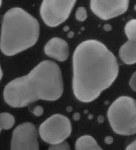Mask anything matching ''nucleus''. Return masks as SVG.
Returning <instances> with one entry per match:
<instances>
[{
    "label": "nucleus",
    "instance_id": "obj_1",
    "mask_svg": "<svg viewBox=\"0 0 136 150\" xmlns=\"http://www.w3.org/2000/svg\"><path fill=\"white\" fill-rule=\"evenodd\" d=\"M74 95L82 102L96 100L116 81L119 66L115 55L97 40H87L76 48L72 57Z\"/></svg>",
    "mask_w": 136,
    "mask_h": 150
},
{
    "label": "nucleus",
    "instance_id": "obj_2",
    "mask_svg": "<svg viewBox=\"0 0 136 150\" xmlns=\"http://www.w3.org/2000/svg\"><path fill=\"white\" fill-rule=\"evenodd\" d=\"M63 93L60 67L44 61L26 76L9 82L4 89V100L10 106L22 108L38 100L56 101Z\"/></svg>",
    "mask_w": 136,
    "mask_h": 150
},
{
    "label": "nucleus",
    "instance_id": "obj_3",
    "mask_svg": "<svg viewBox=\"0 0 136 150\" xmlns=\"http://www.w3.org/2000/svg\"><path fill=\"white\" fill-rule=\"evenodd\" d=\"M39 38V23L23 9L15 7L3 16L0 50L5 55L13 56L29 49Z\"/></svg>",
    "mask_w": 136,
    "mask_h": 150
},
{
    "label": "nucleus",
    "instance_id": "obj_4",
    "mask_svg": "<svg viewBox=\"0 0 136 150\" xmlns=\"http://www.w3.org/2000/svg\"><path fill=\"white\" fill-rule=\"evenodd\" d=\"M111 127L119 135L136 133V101L127 96L120 97L111 105L107 112Z\"/></svg>",
    "mask_w": 136,
    "mask_h": 150
},
{
    "label": "nucleus",
    "instance_id": "obj_5",
    "mask_svg": "<svg viewBox=\"0 0 136 150\" xmlns=\"http://www.w3.org/2000/svg\"><path fill=\"white\" fill-rule=\"evenodd\" d=\"M69 119L61 114H54L46 120L39 127V135L44 142L50 144L64 142L71 134Z\"/></svg>",
    "mask_w": 136,
    "mask_h": 150
},
{
    "label": "nucleus",
    "instance_id": "obj_6",
    "mask_svg": "<svg viewBox=\"0 0 136 150\" xmlns=\"http://www.w3.org/2000/svg\"><path fill=\"white\" fill-rule=\"evenodd\" d=\"M76 0H43L41 16L47 26L55 27L69 17Z\"/></svg>",
    "mask_w": 136,
    "mask_h": 150
},
{
    "label": "nucleus",
    "instance_id": "obj_7",
    "mask_svg": "<svg viewBox=\"0 0 136 150\" xmlns=\"http://www.w3.org/2000/svg\"><path fill=\"white\" fill-rule=\"evenodd\" d=\"M11 150H39L34 125L26 122L15 129L12 135Z\"/></svg>",
    "mask_w": 136,
    "mask_h": 150
},
{
    "label": "nucleus",
    "instance_id": "obj_8",
    "mask_svg": "<svg viewBox=\"0 0 136 150\" xmlns=\"http://www.w3.org/2000/svg\"><path fill=\"white\" fill-rule=\"evenodd\" d=\"M129 0H91L92 11L103 20H108L128 11Z\"/></svg>",
    "mask_w": 136,
    "mask_h": 150
},
{
    "label": "nucleus",
    "instance_id": "obj_9",
    "mask_svg": "<svg viewBox=\"0 0 136 150\" xmlns=\"http://www.w3.org/2000/svg\"><path fill=\"white\" fill-rule=\"evenodd\" d=\"M45 53L49 58L59 62L67 60L69 54V45L60 38H53L48 42L44 48Z\"/></svg>",
    "mask_w": 136,
    "mask_h": 150
},
{
    "label": "nucleus",
    "instance_id": "obj_10",
    "mask_svg": "<svg viewBox=\"0 0 136 150\" xmlns=\"http://www.w3.org/2000/svg\"><path fill=\"white\" fill-rule=\"evenodd\" d=\"M119 57L124 63L132 65L136 63V43L128 41L120 47Z\"/></svg>",
    "mask_w": 136,
    "mask_h": 150
},
{
    "label": "nucleus",
    "instance_id": "obj_11",
    "mask_svg": "<svg viewBox=\"0 0 136 150\" xmlns=\"http://www.w3.org/2000/svg\"><path fill=\"white\" fill-rule=\"evenodd\" d=\"M76 150H103L93 137L84 135L77 139L76 142Z\"/></svg>",
    "mask_w": 136,
    "mask_h": 150
},
{
    "label": "nucleus",
    "instance_id": "obj_12",
    "mask_svg": "<svg viewBox=\"0 0 136 150\" xmlns=\"http://www.w3.org/2000/svg\"><path fill=\"white\" fill-rule=\"evenodd\" d=\"M15 120L14 116L8 112L0 113V127L2 129H10L15 125Z\"/></svg>",
    "mask_w": 136,
    "mask_h": 150
},
{
    "label": "nucleus",
    "instance_id": "obj_13",
    "mask_svg": "<svg viewBox=\"0 0 136 150\" xmlns=\"http://www.w3.org/2000/svg\"><path fill=\"white\" fill-rule=\"evenodd\" d=\"M125 34L128 41L136 43V19L129 21L125 26Z\"/></svg>",
    "mask_w": 136,
    "mask_h": 150
},
{
    "label": "nucleus",
    "instance_id": "obj_14",
    "mask_svg": "<svg viewBox=\"0 0 136 150\" xmlns=\"http://www.w3.org/2000/svg\"><path fill=\"white\" fill-rule=\"evenodd\" d=\"M76 18L80 22H84L87 18V11L84 7H79L76 12Z\"/></svg>",
    "mask_w": 136,
    "mask_h": 150
},
{
    "label": "nucleus",
    "instance_id": "obj_15",
    "mask_svg": "<svg viewBox=\"0 0 136 150\" xmlns=\"http://www.w3.org/2000/svg\"><path fill=\"white\" fill-rule=\"evenodd\" d=\"M49 150H70V146L66 142H64L60 144H52Z\"/></svg>",
    "mask_w": 136,
    "mask_h": 150
},
{
    "label": "nucleus",
    "instance_id": "obj_16",
    "mask_svg": "<svg viewBox=\"0 0 136 150\" xmlns=\"http://www.w3.org/2000/svg\"><path fill=\"white\" fill-rule=\"evenodd\" d=\"M130 88L136 91V72L133 74L130 79Z\"/></svg>",
    "mask_w": 136,
    "mask_h": 150
},
{
    "label": "nucleus",
    "instance_id": "obj_17",
    "mask_svg": "<svg viewBox=\"0 0 136 150\" xmlns=\"http://www.w3.org/2000/svg\"><path fill=\"white\" fill-rule=\"evenodd\" d=\"M44 110L43 108L41 106H36L33 110V113L34 114L35 116H37V117H40L43 114Z\"/></svg>",
    "mask_w": 136,
    "mask_h": 150
},
{
    "label": "nucleus",
    "instance_id": "obj_18",
    "mask_svg": "<svg viewBox=\"0 0 136 150\" xmlns=\"http://www.w3.org/2000/svg\"><path fill=\"white\" fill-rule=\"evenodd\" d=\"M126 150H136V140L128 145Z\"/></svg>",
    "mask_w": 136,
    "mask_h": 150
},
{
    "label": "nucleus",
    "instance_id": "obj_19",
    "mask_svg": "<svg viewBox=\"0 0 136 150\" xmlns=\"http://www.w3.org/2000/svg\"><path fill=\"white\" fill-rule=\"evenodd\" d=\"M3 78V71H2V68H1V66H0V81Z\"/></svg>",
    "mask_w": 136,
    "mask_h": 150
},
{
    "label": "nucleus",
    "instance_id": "obj_20",
    "mask_svg": "<svg viewBox=\"0 0 136 150\" xmlns=\"http://www.w3.org/2000/svg\"><path fill=\"white\" fill-rule=\"evenodd\" d=\"M1 5H2V0H0V7H1Z\"/></svg>",
    "mask_w": 136,
    "mask_h": 150
},
{
    "label": "nucleus",
    "instance_id": "obj_21",
    "mask_svg": "<svg viewBox=\"0 0 136 150\" xmlns=\"http://www.w3.org/2000/svg\"><path fill=\"white\" fill-rule=\"evenodd\" d=\"M135 11H136V5H135Z\"/></svg>",
    "mask_w": 136,
    "mask_h": 150
},
{
    "label": "nucleus",
    "instance_id": "obj_22",
    "mask_svg": "<svg viewBox=\"0 0 136 150\" xmlns=\"http://www.w3.org/2000/svg\"><path fill=\"white\" fill-rule=\"evenodd\" d=\"M1 130H2V129H1V127H0V132H1Z\"/></svg>",
    "mask_w": 136,
    "mask_h": 150
}]
</instances>
